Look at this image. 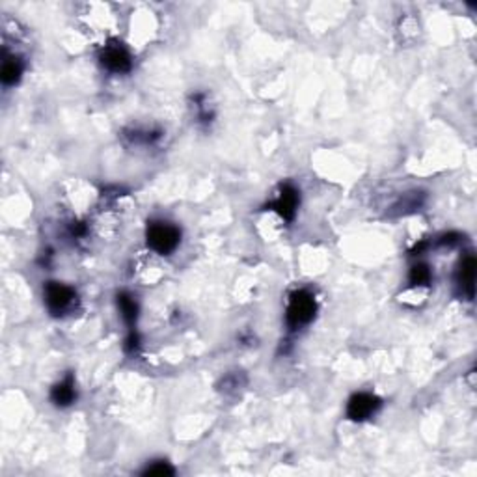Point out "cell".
<instances>
[{
	"instance_id": "obj_9",
	"label": "cell",
	"mask_w": 477,
	"mask_h": 477,
	"mask_svg": "<svg viewBox=\"0 0 477 477\" xmlns=\"http://www.w3.org/2000/svg\"><path fill=\"white\" fill-rule=\"evenodd\" d=\"M118 306H120L121 317L125 319V322L131 327V330H134V322H136V317H139V306H136V300L129 297L127 293L118 295Z\"/></svg>"
},
{
	"instance_id": "obj_12",
	"label": "cell",
	"mask_w": 477,
	"mask_h": 477,
	"mask_svg": "<svg viewBox=\"0 0 477 477\" xmlns=\"http://www.w3.org/2000/svg\"><path fill=\"white\" fill-rule=\"evenodd\" d=\"M144 476H173V468L168 462H164V460H159V462H153V464L146 468Z\"/></svg>"
},
{
	"instance_id": "obj_2",
	"label": "cell",
	"mask_w": 477,
	"mask_h": 477,
	"mask_svg": "<svg viewBox=\"0 0 477 477\" xmlns=\"http://www.w3.org/2000/svg\"><path fill=\"white\" fill-rule=\"evenodd\" d=\"M317 310L315 299L313 295L300 289V291H295L289 299L288 306V322L291 327H302V324H308V322L313 319Z\"/></svg>"
},
{
	"instance_id": "obj_11",
	"label": "cell",
	"mask_w": 477,
	"mask_h": 477,
	"mask_svg": "<svg viewBox=\"0 0 477 477\" xmlns=\"http://www.w3.org/2000/svg\"><path fill=\"white\" fill-rule=\"evenodd\" d=\"M408 280H410L412 286H418V288L427 286V283L431 282V269L423 263L414 265V267L410 269V276H408Z\"/></svg>"
},
{
	"instance_id": "obj_4",
	"label": "cell",
	"mask_w": 477,
	"mask_h": 477,
	"mask_svg": "<svg viewBox=\"0 0 477 477\" xmlns=\"http://www.w3.org/2000/svg\"><path fill=\"white\" fill-rule=\"evenodd\" d=\"M380 408V399L373 393H354L347 405V416L352 421H363Z\"/></svg>"
},
{
	"instance_id": "obj_1",
	"label": "cell",
	"mask_w": 477,
	"mask_h": 477,
	"mask_svg": "<svg viewBox=\"0 0 477 477\" xmlns=\"http://www.w3.org/2000/svg\"><path fill=\"white\" fill-rule=\"evenodd\" d=\"M146 237H148V247L162 256L172 253L181 241V233L178 228L168 222H151L148 226Z\"/></svg>"
},
{
	"instance_id": "obj_8",
	"label": "cell",
	"mask_w": 477,
	"mask_h": 477,
	"mask_svg": "<svg viewBox=\"0 0 477 477\" xmlns=\"http://www.w3.org/2000/svg\"><path fill=\"white\" fill-rule=\"evenodd\" d=\"M459 283L460 288L468 293V297H474V283H476V258L474 256H468L460 263Z\"/></svg>"
},
{
	"instance_id": "obj_7",
	"label": "cell",
	"mask_w": 477,
	"mask_h": 477,
	"mask_svg": "<svg viewBox=\"0 0 477 477\" xmlns=\"http://www.w3.org/2000/svg\"><path fill=\"white\" fill-rule=\"evenodd\" d=\"M75 397L77 390L75 382H73V377H68L65 380H62V382L54 386L51 391L52 402L58 405V407H68V405H71V402L75 401Z\"/></svg>"
},
{
	"instance_id": "obj_5",
	"label": "cell",
	"mask_w": 477,
	"mask_h": 477,
	"mask_svg": "<svg viewBox=\"0 0 477 477\" xmlns=\"http://www.w3.org/2000/svg\"><path fill=\"white\" fill-rule=\"evenodd\" d=\"M101 63L112 73H127L131 70L132 60L125 47L118 45V43H110L101 52Z\"/></svg>"
},
{
	"instance_id": "obj_3",
	"label": "cell",
	"mask_w": 477,
	"mask_h": 477,
	"mask_svg": "<svg viewBox=\"0 0 477 477\" xmlns=\"http://www.w3.org/2000/svg\"><path fill=\"white\" fill-rule=\"evenodd\" d=\"M77 295L70 286H63L58 282H49L45 288V302L52 313H63L70 310L73 302H75Z\"/></svg>"
},
{
	"instance_id": "obj_6",
	"label": "cell",
	"mask_w": 477,
	"mask_h": 477,
	"mask_svg": "<svg viewBox=\"0 0 477 477\" xmlns=\"http://www.w3.org/2000/svg\"><path fill=\"white\" fill-rule=\"evenodd\" d=\"M299 203V190L295 189V187H291V185H283L282 190H280V196H278L276 201L272 203V208H274V211H276L283 220H293Z\"/></svg>"
},
{
	"instance_id": "obj_10",
	"label": "cell",
	"mask_w": 477,
	"mask_h": 477,
	"mask_svg": "<svg viewBox=\"0 0 477 477\" xmlns=\"http://www.w3.org/2000/svg\"><path fill=\"white\" fill-rule=\"evenodd\" d=\"M21 73H23V63L19 62L17 58H6L4 60L0 77H2V82L6 86H13L21 79Z\"/></svg>"
}]
</instances>
